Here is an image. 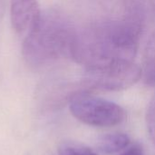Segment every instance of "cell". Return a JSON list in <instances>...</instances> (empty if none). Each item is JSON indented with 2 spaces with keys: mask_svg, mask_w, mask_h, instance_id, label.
Listing matches in <instances>:
<instances>
[{
  "mask_svg": "<svg viewBox=\"0 0 155 155\" xmlns=\"http://www.w3.org/2000/svg\"><path fill=\"white\" fill-rule=\"evenodd\" d=\"M76 36L74 28L60 14L41 13L24 40V61L30 68L39 69L61 58H73Z\"/></svg>",
  "mask_w": 155,
  "mask_h": 155,
  "instance_id": "cell-1",
  "label": "cell"
},
{
  "mask_svg": "<svg viewBox=\"0 0 155 155\" xmlns=\"http://www.w3.org/2000/svg\"><path fill=\"white\" fill-rule=\"evenodd\" d=\"M85 83L90 88L120 91L134 85L142 75V69L134 61L101 59L85 65Z\"/></svg>",
  "mask_w": 155,
  "mask_h": 155,
  "instance_id": "cell-2",
  "label": "cell"
},
{
  "mask_svg": "<svg viewBox=\"0 0 155 155\" xmlns=\"http://www.w3.org/2000/svg\"><path fill=\"white\" fill-rule=\"evenodd\" d=\"M71 114L78 121L95 127H112L125 119V111L118 104L87 93L74 94L69 103Z\"/></svg>",
  "mask_w": 155,
  "mask_h": 155,
  "instance_id": "cell-3",
  "label": "cell"
},
{
  "mask_svg": "<svg viewBox=\"0 0 155 155\" xmlns=\"http://www.w3.org/2000/svg\"><path fill=\"white\" fill-rule=\"evenodd\" d=\"M37 0H11L10 21L17 34H28L41 15Z\"/></svg>",
  "mask_w": 155,
  "mask_h": 155,
  "instance_id": "cell-4",
  "label": "cell"
},
{
  "mask_svg": "<svg viewBox=\"0 0 155 155\" xmlns=\"http://www.w3.org/2000/svg\"><path fill=\"white\" fill-rule=\"evenodd\" d=\"M130 144V138L123 133L107 134L101 136L96 143L97 149L105 154H114L119 153Z\"/></svg>",
  "mask_w": 155,
  "mask_h": 155,
  "instance_id": "cell-5",
  "label": "cell"
},
{
  "mask_svg": "<svg viewBox=\"0 0 155 155\" xmlns=\"http://www.w3.org/2000/svg\"><path fill=\"white\" fill-rule=\"evenodd\" d=\"M59 155H97L92 149L77 142H64L58 148Z\"/></svg>",
  "mask_w": 155,
  "mask_h": 155,
  "instance_id": "cell-6",
  "label": "cell"
},
{
  "mask_svg": "<svg viewBox=\"0 0 155 155\" xmlns=\"http://www.w3.org/2000/svg\"><path fill=\"white\" fill-rule=\"evenodd\" d=\"M145 60V79L147 83L155 84V38L149 45Z\"/></svg>",
  "mask_w": 155,
  "mask_h": 155,
  "instance_id": "cell-7",
  "label": "cell"
},
{
  "mask_svg": "<svg viewBox=\"0 0 155 155\" xmlns=\"http://www.w3.org/2000/svg\"><path fill=\"white\" fill-rule=\"evenodd\" d=\"M120 155H143V149L139 144H135Z\"/></svg>",
  "mask_w": 155,
  "mask_h": 155,
  "instance_id": "cell-8",
  "label": "cell"
}]
</instances>
